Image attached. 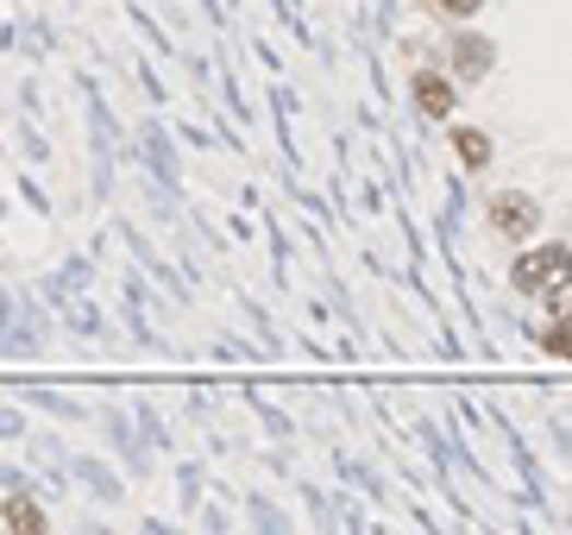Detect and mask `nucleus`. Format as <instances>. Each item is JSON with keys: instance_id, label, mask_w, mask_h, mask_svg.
Masks as SVG:
<instances>
[{"instance_id": "1", "label": "nucleus", "mask_w": 572, "mask_h": 535, "mask_svg": "<svg viewBox=\"0 0 572 535\" xmlns=\"http://www.w3.org/2000/svg\"><path fill=\"white\" fill-rule=\"evenodd\" d=\"M560 278H572V246L567 240H535V246H523L516 265H510L516 296H548Z\"/></svg>"}, {"instance_id": "2", "label": "nucleus", "mask_w": 572, "mask_h": 535, "mask_svg": "<svg viewBox=\"0 0 572 535\" xmlns=\"http://www.w3.org/2000/svg\"><path fill=\"white\" fill-rule=\"evenodd\" d=\"M485 228L498 233V240H535L541 233V202L528 196V189H498L491 202H485Z\"/></svg>"}, {"instance_id": "3", "label": "nucleus", "mask_w": 572, "mask_h": 535, "mask_svg": "<svg viewBox=\"0 0 572 535\" xmlns=\"http://www.w3.org/2000/svg\"><path fill=\"white\" fill-rule=\"evenodd\" d=\"M447 63H453V77H459V89H472V82H485L498 70V45H491L485 32H453Z\"/></svg>"}, {"instance_id": "4", "label": "nucleus", "mask_w": 572, "mask_h": 535, "mask_svg": "<svg viewBox=\"0 0 572 535\" xmlns=\"http://www.w3.org/2000/svg\"><path fill=\"white\" fill-rule=\"evenodd\" d=\"M409 95H416V114H422V120H453V107H459V77H441V70H416Z\"/></svg>"}, {"instance_id": "5", "label": "nucleus", "mask_w": 572, "mask_h": 535, "mask_svg": "<svg viewBox=\"0 0 572 535\" xmlns=\"http://www.w3.org/2000/svg\"><path fill=\"white\" fill-rule=\"evenodd\" d=\"M453 158L466 164V171H491V158H498V146H491V132H478V127H459L453 132Z\"/></svg>"}, {"instance_id": "6", "label": "nucleus", "mask_w": 572, "mask_h": 535, "mask_svg": "<svg viewBox=\"0 0 572 535\" xmlns=\"http://www.w3.org/2000/svg\"><path fill=\"white\" fill-rule=\"evenodd\" d=\"M535 347H541V353L548 359H572V322H541V328H535Z\"/></svg>"}, {"instance_id": "7", "label": "nucleus", "mask_w": 572, "mask_h": 535, "mask_svg": "<svg viewBox=\"0 0 572 535\" xmlns=\"http://www.w3.org/2000/svg\"><path fill=\"white\" fill-rule=\"evenodd\" d=\"M0 523H13V530H45V510H32L25 498H7V510H0Z\"/></svg>"}, {"instance_id": "8", "label": "nucleus", "mask_w": 572, "mask_h": 535, "mask_svg": "<svg viewBox=\"0 0 572 535\" xmlns=\"http://www.w3.org/2000/svg\"><path fill=\"white\" fill-rule=\"evenodd\" d=\"M434 13L453 20V26H472L478 13H485V0H434Z\"/></svg>"}, {"instance_id": "9", "label": "nucleus", "mask_w": 572, "mask_h": 535, "mask_svg": "<svg viewBox=\"0 0 572 535\" xmlns=\"http://www.w3.org/2000/svg\"><path fill=\"white\" fill-rule=\"evenodd\" d=\"M541 303H548L553 322H572V278H560V283L548 290V296H541Z\"/></svg>"}]
</instances>
